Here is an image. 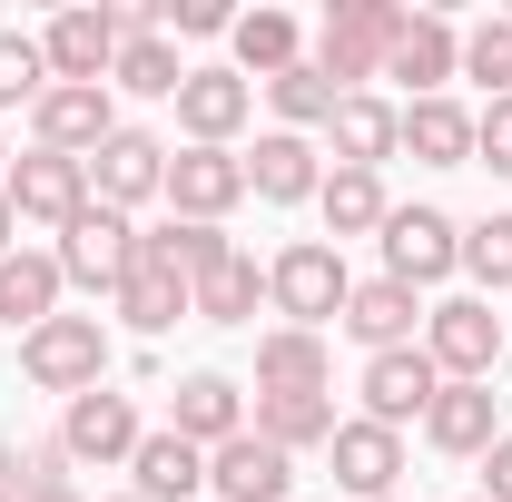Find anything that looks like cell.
Segmentation results:
<instances>
[{"mask_svg": "<svg viewBox=\"0 0 512 502\" xmlns=\"http://www.w3.org/2000/svg\"><path fill=\"white\" fill-rule=\"evenodd\" d=\"M345 296H355V276H345V247H325V237H296V247L266 256V306L286 315V325L325 335V325L345 315Z\"/></svg>", "mask_w": 512, "mask_h": 502, "instance_id": "obj_1", "label": "cell"}, {"mask_svg": "<svg viewBox=\"0 0 512 502\" xmlns=\"http://www.w3.org/2000/svg\"><path fill=\"white\" fill-rule=\"evenodd\" d=\"M20 375L40 384V394H99L109 384V325L99 315H50L40 335H20Z\"/></svg>", "mask_w": 512, "mask_h": 502, "instance_id": "obj_2", "label": "cell"}, {"mask_svg": "<svg viewBox=\"0 0 512 502\" xmlns=\"http://www.w3.org/2000/svg\"><path fill=\"white\" fill-rule=\"evenodd\" d=\"M394 20H404L394 0H335V10H325V30H316V50H306V60H316L325 79H335V89L355 99L365 79H384V50H394Z\"/></svg>", "mask_w": 512, "mask_h": 502, "instance_id": "obj_3", "label": "cell"}, {"mask_svg": "<svg viewBox=\"0 0 512 502\" xmlns=\"http://www.w3.org/2000/svg\"><path fill=\"white\" fill-rule=\"evenodd\" d=\"M424 355H434L444 384H493V365H503V315H493V296L424 306Z\"/></svg>", "mask_w": 512, "mask_h": 502, "instance_id": "obj_4", "label": "cell"}, {"mask_svg": "<svg viewBox=\"0 0 512 502\" xmlns=\"http://www.w3.org/2000/svg\"><path fill=\"white\" fill-rule=\"evenodd\" d=\"M50 256H60L69 286H89V296H119L128 266H138V227H128L119 207H99V197H89V207L60 227V247H50Z\"/></svg>", "mask_w": 512, "mask_h": 502, "instance_id": "obj_5", "label": "cell"}, {"mask_svg": "<svg viewBox=\"0 0 512 502\" xmlns=\"http://www.w3.org/2000/svg\"><path fill=\"white\" fill-rule=\"evenodd\" d=\"M119 40H128V10H60L50 30H40V60L60 89H109V69H119Z\"/></svg>", "mask_w": 512, "mask_h": 502, "instance_id": "obj_6", "label": "cell"}, {"mask_svg": "<svg viewBox=\"0 0 512 502\" xmlns=\"http://www.w3.org/2000/svg\"><path fill=\"white\" fill-rule=\"evenodd\" d=\"M453 266H463V227H453L444 207H394L384 217V276L394 286L424 296V286H444Z\"/></svg>", "mask_w": 512, "mask_h": 502, "instance_id": "obj_7", "label": "cell"}, {"mask_svg": "<svg viewBox=\"0 0 512 502\" xmlns=\"http://www.w3.org/2000/svg\"><path fill=\"white\" fill-rule=\"evenodd\" d=\"M0 197H10V217H30V227H69V217L89 207V158L30 148V158L0 168Z\"/></svg>", "mask_w": 512, "mask_h": 502, "instance_id": "obj_8", "label": "cell"}, {"mask_svg": "<svg viewBox=\"0 0 512 502\" xmlns=\"http://www.w3.org/2000/svg\"><path fill=\"white\" fill-rule=\"evenodd\" d=\"M384 79H404V99H444V79H463V30L444 10H404L394 50H384Z\"/></svg>", "mask_w": 512, "mask_h": 502, "instance_id": "obj_9", "label": "cell"}, {"mask_svg": "<svg viewBox=\"0 0 512 502\" xmlns=\"http://www.w3.org/2000/svg\"><path fill=\"white\" fill-rule=\"evenodd\" d=\"M138 434H148V424H138V394H109V384H99V394H69L60 404V453L69 463H99V473H109V463L138 453Z\"/></svg>", "mask_w": 512, "mask_h": 502, "instance_id": "obj_10", "label": "cell"}, {"mask_svg": "<svg viewBox=\"0 0 512 502\" xmlns=\"http://www.w3.org/2000/svg\"><path fill=\"white\" fill-rule=\"evenodd\" d=\"M237 197H247V158L237 148H168V217L227 227Z\"/></svg>", "mask_w": 512, "mask_h": 502, "instance_id": "obj_11", "label": "cell"}, {"mask_svg": "<svg viewBox=\"0 0 512 502\" xmlns=\"http://www.w3.org/2000/svg\"><path fill=\"white\" fill-rule=\"evenodd\" d=\"M365 424H384V434H404V424H424V404L444 394V375H434V355L424 345H394V355H365Z\"/></svg>", "mask_w": 512, "mask_h": 502, "instance_id": "obj_12", "label": "cell"}, {"mask_svg": "<svg viewBox=\"0 0 512 502\" xmlns=\"http://www.w3.org/2000/svg\"><path fill=\"white\" fill-rule=\"evenodd\" d=\"M89 197L99 207H148V197H168V148L148 138V128H119V138H99L89 148Z\"/></svg>", "mask_w": 512, "mask_h": 502, "instance_id": "obj_13", "label": "cell"}, {"mask_svg": "<svg viewBox=\"0 0 512 502\" xmlns=\"http://www.w3.org/2000/svg\"><path fill=\"white\" fill-rule=\"evenodd\" d=\"M99 138H119V99L109 89H40V109H30V148H60V158H89Z\"/></svg>", "mask_w": 512, "mask_h": 502, "instance_id": "obj_14", "label": "cell"}, {"mask_svg": "<svg viewBox=\"0 0 512 502\" xmlns=\"http://www.w3.org/2000/svg\"><path fill=\"white\" fill-rule=\"evenodd\" d=\"M247 119H256V79H237V69H188V79H178V128H188V148H227Z\"/></svg>", "mask_w": 512, "mask_h": 502, "instance_id": "obj_15", "label": "cell"}, {"mask_svg": "<svg viewBox=\"0 0 512 502\" xmlns=\"http://www.w3.org/2000/svg\"><path fill=\"white\" fill-rule=\"evenodd\" d=\"M207 493H217V502H286V493H296V453L237 434V443L207 453Z\"/></svg>", "mask_w": 512, "mask_h": 502, "instance_id": "obj_16", "label": "cell"}, {"mask_svg": "<svg viewBox=\"0 0 512 502\" xmlns=\"http://www.w3.org/2000/svg\"><path fill=\"white\" fill-rule=\"evenodd\" d=\"M325 138H335V168H375L384 178V158H404V109L375 99V89H355V99H335Z\"/></svg>", "mask_w": 512, "mask_h": 502, "instance_id": "obj_17", "label": "cell"}, {"mask_svg": "<svg viewBox=\"0 0 512 502\" xmlns=\"http://www.w3.org/2000/svg\"><path fill=\"white\" fill-rule=\"evenodd\" d=\"M365 355H394V345H414L424 335V306H414V286H394V276H355V296L335 315Z\"/></svg>", "mask_w": 512, "mask_h": 502, "instance_id": "obj_18", "label": "cell"}, {"mask_svg": "<svg viewBox=\"0 0 512 502\" xmlns=\"http://www.w3.org/2000/svg\"><path fill=\"white\" fill-rule=\"evenodd\" d=\"M325 453H335V483L355 502H394V483H404V434H384V424L355 414V424H335Z\"/></svg>", "mask_w": 512, "mask_h": 502, "instance_id": "obj_19", "label": "cell"}, {"mask_svg": "<svg viewBox=\"0 0 512 502\" xmlns=\"http://www.w3.org/2000/svg\"><path fill=\"white\" fill-rule=\"evenodd\" d=\"M316 188H325L316 138H296V128H266V138L247 148V197H266V207H306Z\"/></svg>", "mask_w": 512, "mask_h": 502, "instance_id": "obj_20", "label": "cell"}, {"mask_svg": "<svg viewBox=\"0 0 512 502\" xmlns=\"http://www.w3.org/2000/svg\"><path fill=\"white\" fill-rule=\"evenodd\" d=\"M60 256L50 247H10L0 256V325H10V335H40V325H50V315H60Z\"/></svg>", "mask_w": 512, "mask_h": 502, "instance_id": "obj_21", "label": "cell"}, {"mask_svg": "<svg viewBox=\"0 0 512 502\" xmlns=\"http://www.w3.org/2000/svg\"><path fill=\"white\" fill-rule=\"evenodd\" d=\"M227 50H237V79H286V69L306 60V30H296V10H276V0H256L237 10V30H227Z\"/></svg>", "mask_w": 512, "mask_h": 502, "instance_id": "obj_22", "label": "cell"}, {"mask_svg": "<svg viewBox=\"0 0 512 502\" xmlns=\"http://www.w3.org/2000/svg\"><path fill=\"white\" fill-rule=\"evenodd\" d=\"M503 434V414H493V384H444L434 404H424V443L434 453H463V463H483Z\"/></svg>", "mask_w": 512, "mask_h": 502, "instance_id": "obj_23", "label": "cell"}, {"mask_svg": "<svg viewBox=\"0 0 512 502\" xmlns=\"http://www.w3.org/2000/svg\"><path fill=\"white\" fill-rule=\"evenodd\" d=\"M128 493L138 502H188V493H207V453H197L188 434H138V453H128Z\"/></svg>", "mask_w": 512, "mask_h": 502, "instance_id": "obj_24", "label": "cell"}, {"mask_svg": "<svg viewBox=\"0 0 512 502\" xmlns=\"http://www.w3.org/2000/svg\"><path fill=\"white\" fill-rule=\"evenodd\" d=\"M325 375H335L325 335H306V325H266L256 335V394H325Z\"/></svg>", "mask_w": 512, "mask_h": 502, "instance_id": "obj_25", "label": "cell"}, {"mask_svg": "<svg viewBox=\"0 0 512 502\" xmlns=\"http://www.w3.org/2000/svg\"><path fill=\"white\" fill-rule=\"evenodd\" d=\"M168 434H188L197 453L237 443V434H247V394H237L227 375H188V384H178V404H168Z\"/></svg>", "mask_w": 512, "mask_h": 502, "instance_id": "obj_26", "label": "cell"}, {"mask_svg": "<svg viewBox=\"0 0 512 502\" xmlns=\"http://www.w3.org/2000/svg\"><path fill=\"white\" fill-rule=\"evenodd\" d=\"M404 158L414 168H473V109L463 99H404Z\"/></svg>", "mask_w": 512, "mask_h": 502, "instance_id": "obj_27", "label": "cell"}, {"mask_svg": "<svg viewBox=\"0 0 512 502\" xmlns=\"http://www.w3.org/2000/svg\"><path fill=\"white\" fill-rule=\"evenodd\" d=\"M316 207H325V247H345V237H384V217H394V197H384L375 168H325Z\"/></svg>", "mask_w": 512, "mask_h": 502, "instance_id": "obj_28", "label": "cell"}, {"mask_svg": "<svg viewBox=\"0 0 512 502\" xmlns=\"http://www.w3.org/2000/svg\"><path fill=\"white\" fill-rule=\"evenodd\" d=\"M247 434L276 453H316V443H335V394H256Z\"/></svg>", "mask_w": 512, "mask_h": 502, "instance_id": "obj_29", "label": "cell"}, {"mask_svg": "<svg viewBox=\"0 0 512 502\" xmlns=\"http://www.w3.org/2000/svg\"><path fill=\"white\" fill-rule=\"evenodd\" d=\"M109 306H119L138 335H168L178 315H197V296H188V276H178V266H158V256L138 247V266H128V286L109 296Z\"/></svg>", "mask_w": 512, "mask_h": 502, "instance_id": "obj_30", "label": "cell"}, {"mask_svg": "<svg viewBox=\"0 0 512 502\" xmlns=\"http://www.w3.org/2000/svg\"><path fill=\"white\" fill-rule=\"evenodd\" d=\"M188 296H197V325H256V306H266V266L237 247L217 276H197Z\"/></svg>", "mask_w": 512, "mask_h": 502, "instance_id": "obj_31", "label": "cell"}, {"mask_svg": "<svg viewBox=\"0 0 512 502\" xmlns=\"http://www.w3.org/2000/svg\"><path fill=\"white\" fill-rule=\"evenodd\" d=\"M138 247L197 286V276H217V266L237 256V237H227V227H197V217H168V227H138Z\"/></svg>", "mask_w": 512, "mask_h": 502, "instance_id": "obj_32", "label": "cell"}, {"mask_svg": "<svg viewBox=\"0 0 512 502\" xmlns=\"http://www.w3.org/2000/svg\"><path fill=\"white\" fill-rule=\"evenodd\" d=\"M119 79L128 99H178V79H188V60H178V40H158V30H138L128 20V40H119Z\"/></svg>", "mask_w": 512, "mask_h": 502, "instance_id": "obj_33", "label": "cell"}, {"mask_svg": "<svg viewBox=\"0 0 512 502\" xmlns=\"http://www.w3.org/2000/svg\"><path fill=\"white\" fill-rule=\"evenodd\" d=\"M335 99H345V89H335V79H325L316 60H296L286 79H266V109H276V128H296V138L335 119Z\"/></svg>", "mask_w": 512, "mask_h": 502, "instance_id": "obj_34", "label": "cell"}, {"mask_svg": "<svg viewBox=\"0 0 512 502\" xmlns=\"http://www.w3.org/2000/svg\"><path fill=\"white\" fill-rule=\"evenodd\" d=\"M40 89H50L40 30H0V119H10V109H40Z\"/></svg>", "mask_w": 512, "mask_h": 502, "instance_id": "obj_35", "label": "cell"}, {"mask_svg": "<svg viewBox=\"0 0 512 502\" xmlns=\"http://www.w3.org/2000/svg\"><path fill=\"white\" fill-rule=\"evenodd\" d=\"M463 276H473V296H503L512 286V217H473L463 227Z\"/></svg>", "mask_w": 512, "mask_h": 502, "instance_id": "obj_36", "label": "cell"}, {"mask_svg": "<svg viewBox=\"0 0 512 502\" xmlns=\"http://www.w3.org/2000/svg\"><path fill=\"white\" fill-rule=\"evenodd\" d=\"M463 79H483L493 99H512V10H493V20L463 30Z\"/></svg>", "mask_w": 512, "mask_h": 502, "instance_id": "obj_37", "label": "cell"}, {"mask_svg": "<svg viewBox=\"0 0 512 502\" xmlns=\"http://www.w3.org/2000/svg\"><path fill=\"white\" fill-rule=\"evenodd\" d=\"M473 158H483L493 178H512V99H483V119H473Z\"/></svg>", "mask_w": 512, "mask_h": 502, "instance_id": "obj_38", "label": "cell"}, {"mask_svg": "<svg viewBox=\"0 0 512 502\" xmlns=\"http://www.w3.org/2000/svg\"><path fill=\"white\" fill-rule=\"evenodd\" d=\"M483 502H512V434H493V453H483Z\"/></svg>", "mask_w": 512, "mask_h": 502, "instance_id": "obj_39", "label": "cell"}, {"mask_svg": "<svg viewBox=\"0 0 512 502\" xmlns=\"http://www.w3.org/2000/svg\"><path fill=\"white\" fill-rule=\"evenodd\" d=\"M10 237H20V217H10V197H0V256H10Z\"/></svg>", "mask_w": 512, "mask_h": 502, "instance_id": "obj_40", "label": "cell"}, {"mask_svg": "<svg viewBox=\"0 0 512 502\" xmlns=\"http://www.w3.org/2000/svg\"><path fill=\"white\" fill-rule=\"evenodd\" d=\"M40 502H89V493H69V483H60V493H40Z\"/></svg>", "mask_w": 512, "mask_h": 502, "instance_id": "obj_41", "label": "cell"}, {"mask_svg": "<svg viewBox=\"0 0 512 502\" xmlns=\"http://www.w3.org/2000/svg\"><path fill=\"white\" fill-rule=\"evenodd\" d=\"M0 158H10V119H0Z\"/></svg>", "mask_w": 512, "mask_h": 502, "instance_id": "obj_42", "label": "cell"}, {"mask_svg": "<svg viewBox=\"0 0 512 502\" xmlns=\"http://www.w3.org/2000/svg\"><path fill=\"white\" fill-rule=\"evenodd\" d=\"M109 502H138V493H109Z\"/></svg>", "mask_w": 512, "mask_h": 502, "instance_id": "obj_43", "label": "cell"}, {"mask_svg": "<svg viewBox=\"0 0 512 502\" xmlns=\"http://www.w3.org/2000/svg\"><path fill=\"white\" fill-rule=\"evenodd\" d=\"M473 502H483V493H473Z\"/></svg>", "mask_w": 512, "mask_h": 502, "instance_id": "obj_44", "label": "cell"}, {"mask_svg": "<svg viewBox=\"0 0 512 502\" xmlns=\"http://www.w3.org/2000/svg\"><path fill=\"white\" fill-rule=\"evenodd\" d=\"M394 502H404V493H394Z\"/></svg>", "mask_w": 512, "mask_h": 502, "instance_id": "obj_45", "label": "cell"}]
</instances>
